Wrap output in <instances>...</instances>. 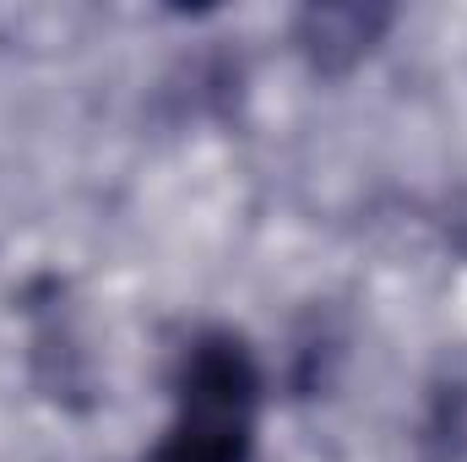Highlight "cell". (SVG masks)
<instances>
[{"label": "cell", "mask_w": 467, "mask_h": 462, "mask_svg": "<svg viewBox=\"0 0 467 462\" xmlns=\"http://www.w3.org/2000/svg\"><path fill=\"white\" fill-rule=\"evenodd\" d=\"M391 5H364V0H337V5H305L294 16V49L316 77H348L353 66L386 38Z\"/></svg>", "instance_id": "obj_2"}, {"label": "cell", "mask_w": 467, "mask_h": 462, "mask_svg": "<svg viewBox=\"0 0 467 462\" xmlns=\"http://www.w3.org/2000/svg\"><path fill=\"white\" fill-rule=\"evenodd\" d=\"M261 364L239 332H196L174 364V414L147 462H255Z\"/></svg>", "instance_id": "obj_1"}]
</instances>
